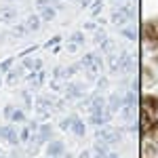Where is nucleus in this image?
<instances>
[{"label":"nucleus","instance_id":"3","mask_svg":"<svg viewBox=\"0 0 158 158\" xmlns=\"http://www.w3.org/2000/svg\"><path fill=\"white\" fill-rule=\"evenodd\" d=\"M141 108L148 110L150 114L158 116V97L156 95H143V97H141Z\"/></svg>","mask_w":158,"mask_h":158},{"label":"nucleus","instance_id":"4","mask_svg":"<svg viewBox=\"0 0 158 158\" xmlns=\"http://www.w3.org/2000/svg\"><path fill=\"white\" fill-rule=\"evenodd\" d=\"M61 152H63V143H61V141H53L49 146V156L57 158V154H61Z\"/></svg>","mask_w":158,"mask_h":158},{"label":"nucleus","instance_id":"5","mask_svg":"<svg viewBox=\"0 0 158 158\" xmlns=\"http://www.w3.org/2000/svg\"><path fill=\"white\" fill-rule=\"evenodd\" d=\"M154 59H156V63H158V55H156V57H154Z\"/></svg>","mask_w":158,"mask_h":158},{"label":"nucleus","instance_id":"1","mask_svg":"<svg viewBox=\"0 0 158 158\" xmlns=\"http://www.w3.org/2000/svg\"><path fill=\"white\" fill-rule=\"evenodd\" d=\"M139 127H141L143 139H152V141L158 139V118L143 108H141V116H139Z\"/></svg>","mask_w":158,"mask_h":158},{"label":"nucleus","instance_id":"2","mask_svg":"<svg viewBox=\"0 0 158 158\" xmlns=\"http://www.w3.org/2000/svg\"><path fill=\"white\" fill-rule=\"evenodd\" d=\"M141 36L146 38L150 44L158 47V19H150L141 25Z\"/></svg>","mask_w":158,"mask_h":158}]
</instances>
